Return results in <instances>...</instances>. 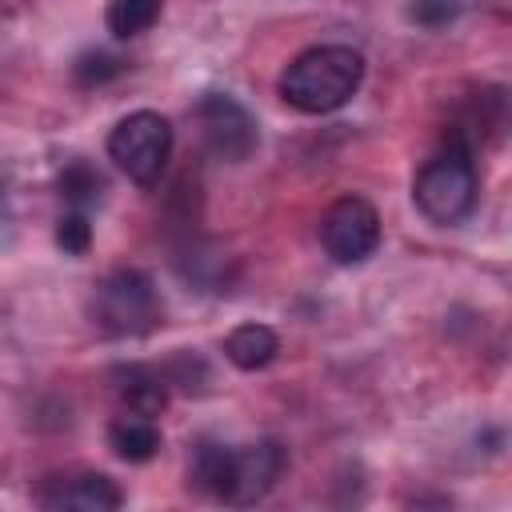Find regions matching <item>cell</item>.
Listing matches in <instances>:
<instances>
[{
    "instance_id": "obj_6",
    "label": "cell",
    "mask_w": 512,
    "mask_h": 512,
    "mask_svg": "<svg viewBox=\"0 0 512 512\" xmlns=\"http://www.w3.org/2000/svg\"><path fill=\"white\" fill-rule=\"evenodd\" d=\"M192 120L200 128V140L204 148L216 156V160H228V164H240L256 152L260 144V128H256V116L228 92H208L196 100L192 108Z\"/></svg>"
},
{
    "instance_id": "obj_13",
    "label": "cell",
    "mask_w": 512,
    "mask_h": 512,
    "mask_svg": "<svg viewBox=\"0 0 512 512\" xmlns=\"http://www.w3.org/2000/svg\"><path fill=\"white\" fill-rule=\"evenodd\" d=\"M56 188H60V196H64V204H68V208L88 212V208L104 196V176H100L88 160H72V164L60 172Z\"/></svg>"
},
{
    "instance_id": "obj_1",
    "label": "cell",
    "mask_w": 512,
    "mask_h": 512,
    "mask_svg": "<svg viewBox=\"0 0 512 512\" xmlns=\"http://www.w3.org/2000/svg\"><path fill=\"white\" fill-rule=\"evenodd\" d=\"M288 468V452L280 440L256 444H212L200 440L188 460V480L224 504H256L264 500Z\"/></svg>"
},
{
    "instance_id": "obj_9",
    "label": "cell",
    "mask_w": 512,
    "mask_h": 512,
    "mask_svg": "<svg viewBox=\"0 0 512 512\" xmlns=\"http://www.w3.org/2000/svg\"><path fill=\"white\" fill-rule=\"evenodd\" d=\"M112 392L120 400V412H136V416H160L168 404V380L160 368L152 364H120L112 368Z\"/></svg>"
},
{
    "instance_id": "obj_10",
    "label": "cell",
    "mask_w": 512,
    "mask_h": 512,
    "mask_svg": "<svg viewBox=\"0 0 512 512\" xmlns=\"http://www.w3.org/2000/svg\"><path fill=\"white\" fill-rule=\"evenodd\" d=\"M108 448L128 460V464H144L160 452V428L152 416H136V412H120L108 424Z\"/></svg>"
},
{
    "instance_id": "obj_4",
    "label": "cell",
    "mask_w": 512,
    "mask_h": 512,
    "mask_svg": "<svg viewBox=\"0 0 512 512\" xmlns=\"http://www.w3.org/2000/svg\"><path fill=\"white\" fill-rule=\"evenodd\" d=\"M160 296L148 272L140 268H116L108 272L92 296H88V316L104 336L128 340V336H144L160 324Z\"/></svg>"
},
{
    "instance_id": "obj_16",
    "label": "cell",
    "mask_w": 512,
    "mask_h": 512,
    "mask_svg": "<svg viewBox=\"0 0 512 512\" xmlns=\"http://www.w3.org/2000/svg\"><path fill=\"white\" fill-rule=\"evenodd\" d=\"M452 16V4L448 0H420L416 8H412V20H420V24H444Z\"/></svg>"
},
{
    "instance_id": "obj_2",
    "label": "cell",
    "mask_w": 512,
    "mask_h": 512,
    "mask_svg": "<svg viewBox=\"0 0 512 512\" xmlns=\"http://www.w3.org/2000/svg\"><path fill=\"white\" fill-rule=\"evenodd\" d=\"M364 80V56L348 44H316L288 60L280 72V96L304 116L344 108Z\"/></svg>"
},
{
    "instance_id": "obj_11",
    "label": "cell",
    "mask_w": 512,
    "mask_h": 512,
    "mask_svg": "<svg viewBox=\"0 0 512 512\" xmlns=\"http://www.w3.org/2000/svg\"><path fill=\"white\" fill-rule=\"evenodd\" d=\"M280 352V340L268 324H240L224 336V356L240 368V372H256V368H268Z\"/></svg>"
},
{
    "instance_id": "obj_3",
    "label": "cell",
    "mask_w": 512,
    "mask_h": 512,
    "mask_svg": "<svg viewBox=\"0 0 512 512\" xmlns=\"http://www.w3.org/2000/svg\"><path fill=\"white\" fill-rule=\"evenodd\" d=\"M476 192H480V172L472 144L460 132H448V140L420 164L412 180V200L432 224L448 228L476 208Z\"/></svg>"
},
{
    "instance_id": "obj_5",
    "label": "cell",
    "mask_w": 512,
    "mask_h": 512,
    "mask_svg": "<svg viewBox=\"0 0 512 512\" xmlns=\"http://www.w3.org/2000/svg\"><path fill=\"white\" fill-rule=\"evenodd\" d=\"M108 156L116 160V168L136 180L140 188H152L160 180V172L168 168L172 156V124L160 112H128L112 132H108Z\"/></svg>"
},
{
    "instance_id": "obj_15",
    "label": "cell",
    "mask_w": 512,
    "mask_h": 512,
    "mask_svg": "<svg viewBox=\"0 0 512 512\" xmlns=\"http://www.w3.org/2000/svg\"><path fill=\"white\" fill-rule=\"evenodd\" d=\"M124 72V60L120 56H112V52H84L76 64H72V76H76V84H84V88H92V84H104V80H112V76H120Z\"/></svg>"
},
{
    "instance_id": "obj_8",
    "label": "cell",
    "mask_w": 512,
    "mask_h": 512,
    "mask_svg": "<svg viewBox=\"0 0 512 512\" xmlns=\"http://www.w3.org/2000/svg\"><path fill=\"white\" fill-rule=\"evenodd\" d=\"M44 508H64V512H112L120 508V488L104 472H64L48 476L36 492Z\"/></svg>"
},
{
    "instance_id": "obj_12",
    "label": "cell",
    "mask_w": 512,
    "mask_h": 512,
    "mask_svg": "<svg viewBox=\"0 0 512 512\" xmlns=\"http://www.w3.org/2000/svg\"><path fill=\"white\" fill-rule=\"evenodd\" d=\"M160 20V0H108L104 24L116 40H132Z\"/></svg>"
},
{
    "instance_id": "obj_14",
    "label": "cell",
    "mask_w": 512,
    "mask_h": 512,
    "mask_svg": "<svg viewBox=\"0 0 512 512\" xmlns=\"http://www.w3.org/2000/svg\"><path fill=\"white\" fill-rule=\"evenodd\" d=\"M56 248L68 252V256H84V252L92 248V224H88V212L68 208V212L56 220Z\"/></svg>"
},
{
    "instance_id": "obj_7",
    "label": "cell",
    "mask_w": 512,
    "mask_h": 512,
    "mask_svg": "<svg viewBox=\"0 0 512 512\" xmlns=\"http://www.w3.org/2000/svg\"><path fill=\"white\" fill-rule=\"evenodd\" d=\"M320 244L336 264H364L380 248V212L364 196H340L320 220Z\"/></svg>"
}]
</instances>
